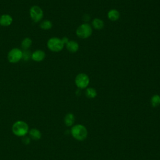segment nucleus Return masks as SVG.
Returning <instances> with one entry per match:
<instances>
[{
	"label": "nucleus",
	"mask_w": 160,
	"mask_h": 160,
	"mask_svg": "<svg viewBox=\"0 0 160 160\" xmlns=\"http://www.w3.org/2000/svg\"><path fill=\"white\" fill-rule=\"evenodd\" d=\"M29 126L23 121H17L12 126V133L18 137H24L29 132Z\"/></svg>",
	"instance_id": "1"
},
{
	"label": "nucleus",
	"mask_w": 160,
	"mask_h": 160,
	"mask_svg": "<svg viewBox=\"0 0 160 160\" xmlns=\"http://www.w3.org/2000/svg\"><path fill=\"white\" fill-rule=\"evenodd\" d=\"M71 134L74 139L78 141H83L87 138L88 131L83 125L76 124L71 128Z\"/></svg>",
	"instance_id": "2"
},
{
	"label": "nucleus",
	"mask_w": 160,
	"mask_h": 160,
	"mask_svg": "<svg viewBox=\"0 0 160 160\" xmlns=\"http://www.w3.org/2000/svg\"><path fill=\"white\" fill-rule=\"evenodd\" d=\"M64 44L62 39L55 37L50 38L47 43L49 49L53 52H59L61 51L63 49Z\"/></svg>",
	"instance_id": "3"
},
{
	"label": "nucleus",
	"mask_w": 160,
	"mask_h": 160,
	"mask_svg": "<svg viewBox=\"0 0 160 160\" xmlns=\"http://www.w3.org/2000/svg\"><path fill=\"white\" fill-rule=\"evenodd\" d=\"M92 34V28L88 23H84L80 25L76 29L77 36L82 39L89 38Z\"/></svg>",
	"instance_id": "4"
},
{
	"label": "nucleus",
	"mask_w": 160,
	"mask_h": 160,
	"mask_svg": "<svg viewBox=\"0 0 160 160\" xmlns=\"http://www.w3.org/2000/svg\"><path fill=\"white\" fill-rule=\"evenodd\" d=\"M22 58V51L19 48L12 49L8 54V61L11 63H16Z\"/></svg>",
	"instance_id": "5"
},
{
	"label": "nucleus",
	"mask_w": 160,
	"mask_h": 160,
	"mask_svg": "<svg viewBox=\"0 0 160 160\" xmlns=\"http://www.w3.org/2000/svg\"><path fill=\"white\" fill-rule=\"evenodd\" d=\"M29 14L32 20L35 22L40 21L42 19L44 15L42 9L38 6H32L30 9Z\"/></svg>",
	"instance_id": "6"
},
{
	"label": "nucleus",
	"mask_w": 160,
	"mask_h": 160,
	"mask_svg": "<svg viewBox=\"0 0 160 160\" xmlns=\"http://www.w3.org/2000/svg\"><path fill=\"white\" fill-rule=\"evenodd\" d=\"M89 82V79L88 75L84 73L78 74L75 78V83L78 88L81 89L86 88Z\"/></svg>",
	"instance_id": "7"
},
{
	"label": "nucleus",
	"mask_w": 160,
	"mask_h": 160,
	"mask_svg": "<svg viewBox=\"0 0 160 160\" xmlns=\"http://www.w3.org/2000/svg\"><path fill=\"white\" fill-rule=\"evenodd\" d=\"M46 56L45 52L42 50H36L31 54V58L33 61L40 62L42 61Z\"/></svg>",
	"instance_id": "8"
},
{
	"label": "nucleus",
	"mask_w": 160,
	"mask_h": 160,
	"mask_svg": "<svg viewBox=\"0 0 160 160\" xmlns=\"http://www.w3.org/2000/svg\"><path fill=\"white\" fill-rule=\"evenodd\" d=\"M12 22V17L9 14H3L0 16V25L2 26H8Z\"/></svg>",
	"instance_id": "9"
},
{
	"label": "nucleus",
	"mask_w": 160,
	"mask_h": 160,
	"mask_svg": "<svg viewBox=\"0 0 160 160\" xmlns=\"http://www.w3.org/2000/svg\"><path fill=\"white\" fill-rule=\"evenodd\" d=\"M28 133L29 134V138L35 141L40 139L42 135L41 131L36 128H31V129L29 130Z\"/></svg>",
	"instance_id": "10"
},
{
	"label": "nucleus",
	"mask_w": 160,
	"mask_h": 160,
	"mask_svg": "<svg viewBox=\"0 0 160 160\" xmlns=\"http://www.w3.org/2000/svg\"><path fill=\"white\" fill-rule=\"evenodd\" d=\"M66 46L67 49L71 52H76L79 49V44L74 41H69L66 44Z\"/></svg>",
	"instance_id": "11"
},
{
	"label": "nucleus",
	"mask_w": 160,
	"mask_h": 160,
	"mask_svg": "<svg viewBox=\"0 0 160 160\" xmlns=\"http://www.w3.org/2000/svg\"><path fill=\"white\" fill-rule=\"evenodd\" d=\"M119 16L120 14L119 11L116 9H111L108 13V18L112 21H117L119 18Z\"/></svg>",
	"instance_id": "12"
},
{
	"label": "nucleus",
	"mask_w": 160,
	"mask_h": 160,
	"mask_svg": "<svg viewBox=\"0 0 160 160\" xmlns=\"http://www.w3.org/2000/svg\"><path fill=\"white\" fill-rule=\"evenodd\" d=\"M74 116L72 113H68L64 117V123L67 126H71L74 122Z\"/></svg>",
	"instance_id": "13"
},
{
	"label": "nucleus",
	"mask_w": 160,
	"mask_h": 160,
	"mask_svg": "<svg viewBox=\"0 0 160 160\" xmlns=\"http://www.w3.org/2000/svg\"><path fill=\"white\" fill-rule=\"evenodd\" d=\"M92 26L96 29H101L104 27V22L99 18H94L92 21Z\"/></svg>",
	"instance_id": "14"
},
{
	"label": "nucleus",
	"mask_w": 160,
	"mask_h": 160,
	"mask_svg": "<svg viewBox=\"0 0 160 160\" xmlns=\"http://www.w3.org/2000/svg\"><path fill=\"white\" fill-rule=\"evenodd\" d=\"M86 95L89 98H94L97 96V92L95 89L89 88L86 91Z\"/></svg>",
	"instance_id": "15"
},
{
	"label": "nucleus",
	"mask_w": 160,
	"mask_h": 160,
	"mask_svg": "<svg viewBox=\"0 0 160 160\" xmlns=\"http://www.w3.org/2000/svg\"><path fill=\"white\" fill-rule=\"evenodd\" d=\"M151 104L152 107H157L160 104V96L158 94L154 95L151 99Z\"/></svg>",
	"instance_id": "16"
},
{
	"label": "nucleus",
	"mask_w": 160,
	"mask_h": 160,
	"mask_svg": "<svg viewBox=\"0 0 160 160\" xmlns=\"http://www.w3.org/2000/svg\"><path fill=\"white\" fill-rule=\"evenodd\" d=\"M31 44H32V41L29 38H24L21 42V46L25 50L28 49L31 46Z\"/></svg>",
	"instance_id": "17"
},
{
	"label": "nucleus",
	"mask_w": 160,
	"mask_h": 160,
	"mask_svg": "<svg viewBox=\"0 0 160 160\" xmlns=\"http://www.w3.org/2000/svg\"><path fill=\"white\" fill-rule=\"evenodd\" d=\"M52 22L50 21H48V20H45L40 24V28L42 29H44V30L49 29L52 28Z\"/></svg>",
	"instance_id": "18"
},
{
	"label": "nucleus",
	"mask_w": 160,
	"mask_h": 160,
	"mask_svg": "<svg viewBox=\"0 0 160 160\" xmlns=\"http://www.w3.org/2000/svg\"><path fill=\"white\" fill-rule=\"evenodd\" d=\"M23 138H22V142H23V143L24 144H29V142H30V141H31V138H29V137H27V136H24V137H22Z\"/></svg>",
	"instance_id": "19"
},
{
	"label": "nucleus",
	"mask_w": 160,
	"mask_h": 160,
	"mask_svg": "<svg viewBox=\"0 0 160 160\" xmlns=\"http://www.w3.org/2000/svg\"><path fill=\"white\" fill-rule=\"evenodd\" d=\"M29 56H30V55H29L28 51H25V52H22V58H24L25 60L28 59Z\"/></svg>",
	"instance_id": "20"
}]
</instances>
